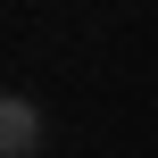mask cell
I'll return each instance as SVG.
<instances>
[{
  "instance_id": "6da1fadb",
  "label": "cell",
  "mask_w": 158,
  "mask_h": 158,
  "mask_svg": "<svg viewBox=\"0 0 158 158\" xmlns=\"http://www.w3.org/2000/svg\"><path fill=\"white\" fill-rule=\"evenodd\" d=\"M0 150L8 158H33L42 150V108H33V100H0Z\"/></svg>"
}]
</instances>
